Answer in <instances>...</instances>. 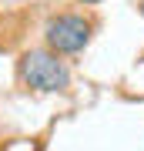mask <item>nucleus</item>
<instances>
[{
    "label": "nucleus",
    "instance_id": "1",
    "mask_svg": "<svg viewBox=\"0 0 144 151\" xmlns=\"http://www.w3.org/2000/svg\"><path fill=\"white\" fill-rule=\"evenodd\" d=\"M17 81L27 91L37 94H64L70 87V67L47 47H30L17 60Z\"/></svg>",
    "mask_w": 144,
    "mask_h": 151
},
{
    "label": "nucleus",
    "instance_id": "3",
    "mask_svg": "<svg viewBox=\"0 0 144 151\" xmlns=\"http://www.w3.org/2000/svg\"><path fill=\"white\" fill-rule=\"evenodd\" d=\"M80 7H97V4H104V0H77Z\"/></svg>",
    "mask_w": 144,
    "mask_h": 151
},
{
    "label": "nucleus",
    "instance_id": "2",
    "mask_svg": "<svg viewBox=\"0 0 144 151\" xmlns=\"http://www.w3.org/2000/svg\"><path fill=\"white\" fill-rule=\"evenodd\" d=\"M94 30H97V24L91 14H80V10L50 14L47 24H44V47L54 50L57 57H77L91 47Z\"/></svg>",
    "mask_w": 144,
    "mask_h": 151
},
{
    "label": "nucleus",
    "instance_id": "4",
    "mask_svg": "<svg viewBox=\"0 0 144 151\" xmlns=\"http://www.w3.org/2000/svg\"><path fill=\"white\" fill-rule=\"evenodd\" d=\"M138 10H141V17H144V0H138Z\"/></svg>",
    "mask_w": 144,
    "mask_h": 151
}]
</instances>
